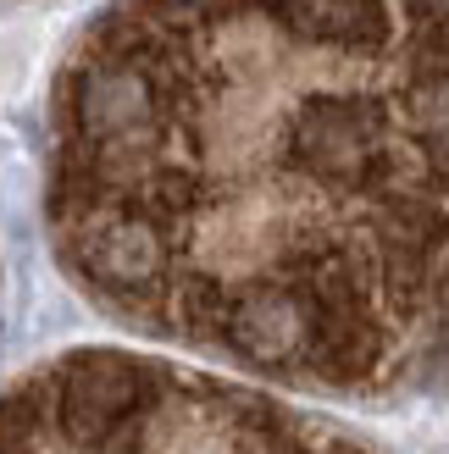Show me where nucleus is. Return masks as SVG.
Masks as SVG:
<instances>
[{
  "label": "nucleus",
  "instance_id": "1",
  "mask_svg": "<svg viewBox=\"0 0 449 454\" xmlns=\"http://www.w3.org/2000/svg\"><path fill=\"white\" fill-rule=\"evenodd\" d=\"M44 216L184 360L449 399V0H106L51 83Z\"/></svg>",
  "mask_w": 449,
  "mask_h": 454
}]
</instances>
